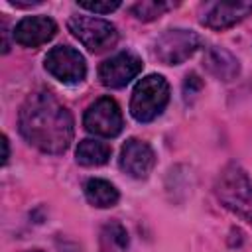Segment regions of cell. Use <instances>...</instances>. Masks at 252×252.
I'll use <instances>...</instances> for the list:
<instances>
[{
	"label": "cell",
	"mask_w": 252,
	"mask_h": 252,
	"mask_svg": "<svg viewBox=\"0 0 252 252\" xmlns=\"http://www.w3.org/2000/svg\"><path fill=\"white\" fill-rule=\"evenodd\" d=\"M20 134L45 154H63L73 142L71 112L47 91L32 93L18 116Z\"/></svg>",
	"instance_id": "1"
},
{
	"label": "cell",
	"mask_w": 252,
	"mask_h": 252,
	"mask_svg": "<svg viewBox=\"0 0 252 252\" xmlns=\"http://www.w3.org/2000/svg\"><path fill=\"white\" fill-rule=\"evenodd\" d=\"M215 189L219 201L226 209L252 224V181L242 167H238L236 163L226 165L220 171Z\"/></svg>",
	"instance_id": "2"
},
{
	"label": "cell",
	"mask_w": 252,
	"mask_h": 252,
	"mask_svg": "<svg viewBox=\"0 0 252 252\" xmlns=\"http://www.w3.org/2000/svg\"><path fill=\"white\" fill-rule=\"evenodd\" d=\"M169 102V85L161 75H148L132 91L130 114L138 122H152Z\"/></svg>",
	"instance_id": "3"
},
{
	"label": "cell",
	"mask_w": 252,
	"mask_h": 252,
	"mask_svg": "<svg viewBox=\"0 0 252 252\" xmlns=\"http://www.w3.org/2000/svg\"><path fill=\"white\" fill-rule=\"evenodd\" d=\"M67 28L93 53L112 47L118 39L116 26L110 24L108 20L94 18V16H71L67 22Z\"/></svg>",
	"instance_id": "4"
},
{
	"label": "cell",
	"mask_w": 252,
	"mask_h": 252,
	"mask_svg": "<svg viewBox=\"0 0 252 252\" xmlns=\"http://www.w3.org/2000/svg\"><path fill=\"white\" fill-rule=\"evenodd\" d=\"M201 47V37L193 30H167L154 43V55L163 65H181Z\"/></svg>",
	"instance_id": "5"
},
{
	"label": "cell",
	"mask_w": 252,
	"mask_h": 252,
	"mask_svg": "<svg viewBox=\"0 0 252 252\" xmlns=\"http://www.w3.org/2000/svg\"><path fill=\"white\" fill-rule=\"evenodd\" d=\"M83 126L87 132H91L94 136H102V138L118 136L124 126L118 102L110 96H100L85 110Z\"/></svg>",
	"instance_id": "6"
},
{
	"label": "cell",
	"mask_w": 252,
	"mask_h": 252,
	"mask_svg": "<svg viewBox=\"0 0 252 252\" xmlns=\"http://www.w3.org/2000/svg\"><path fill=\"white\" fill-rule=\"evenodd\" d=\"M45 71L65 85H77L87 77L85 57L71 45L53 47L43 59Z\"/></svg>",
	"instance_id": "7"
},
{
	"label": "cell",
	"mask_w": 252,
	"mask_h": 252,
	"mask_svg": "<svg viewBox=\"0 0 252 252\" xmlns=\"http://www.w3.org/2000/svg\"><path fill=\"white\" fill-rule=\"evenodd\" d=\"M142 59L132 51H120L112 55L110 59L102 61L98 67V79L104 87L120 89L126 87L140 71H142Z\"/></svg>",
	"instance_id": "8"
},
{
	"label": "cell",
	"mask_w": 252,
	"mask_h": 252,
	"mask_svg": "<svg viewBox=\"0 0 252 252\" xmlns=\"http://www.w3.org/2000/svg\"><path fill=\"white\" fill-rule=\"evenodd\" d=\"M118 165L130 177L144 179V177L150 175V171L156 165L154 150L150 148V144H146V142H142L138 138H130V140H126V144L120 150Z\"/></svg>",
	"instance_id": "9"
},
{
	"label": "cell",
	"mask_w": 252,
	"mask_h": 252,
	"mask_svg": "<svg viewBox=\"0 0 252 252\" xmlns=\"http://www.w3.org/2000/svg\"><path fill=\"white\" fill-rule=\"evenodd\" d=\"M14 41L24 47H39L57 33V24L47 16H28L14 28Z\"/></svg>",
	"instance_id": "10"
},
{
	"label": "cell",
	"mask_w": 252,
	"mask_h": 252,
	"mask_svg": "<svg viewBox=\"0 0 252 252\" xmlns=\"http://www.w3.org/2000/svg\"><path fill=\"white\" fill-rule=\"evenodd\" d=\"M252 12V2H215L203 14L201 22L211 30H226Z\"/></svg>",
	"instance_id": "11"
},
{
	"label": "cell",
	"mask_w": 252,
	"mask_h": 252,
	"mask_svg": "<svg viewBox=\"0 0 252 252\" xmlns=\"http://www.w3.org/2000/svg\"><path fill=\"white\" fill-rule=\"evenodd\" d=\"M205 67L220 81H232L240 73L238 59L222 47H209L205 53Z\"/></svg>",
	"instance_id": "12"
},
{
	"label": "cell",
	"mask_w": 252,
	"mask_h": 252,
	"mask_svg": "<svg viewBox=\"0 0 252 252\" xmlns=\"http://www.w3.org/2000/svg\"><path fill=\"white\" fill-rule=\"evenodd\" d=\"M85 197L91 205L98 207V209H106V207H114L120 199L118 189L100 177H93L85 183Z\"/></svg>",
	"instance_id": "13"
},
{
	"label": "cell",
	"mask_w": 252,
	"mask_h": 252,
	"mask_svg": "<svg viewBox=\"0 0 252 252\" xmlns=\"http://www.w3.org/2000/svg\"><path fill=\"white\" fill-rule=\"evenodd\" d=\"M110 146L100 142V140H93V138H85L79 142L77 146V152H75V158L81 165H87V167H94V165H104L108 159H110Z\"/></svg>",
	"instance_id": "14"
},
{
	"label": "cell",
	"mask_w": 252,
	"mask_h": 252,
	"mask_svg": "<svg viewBox=\"0 0 252 252\" xmlns=\"http://www.w3.org/2000/svg\"><path fill=\"white\" fill-rule=\"evenodd\" d=\"M165 10H167V4H163V2H154V0L138 2V4H134V6L130 8V12H132L138 20H142V22L156 20V18H159Z\"/></svg>",
	"instance_id": "15"
},
{
	"label": "cell",
	"mask_w": 252,
	"mask_h": 252,
	"mask_svg": "<svg viewBox=\"0 0 252 252\" xmlns=\"http://www.w3.org/2000/svg\"><path fill=\"white\" fill-rule=\"evenodd\" d=\"M81 8L89 10V12H94V14H110L114 12L116 8H120V2L118 0H106V2H79Z\"/></svg>",
	"instance_id": "16"
},
{
	"label": "cell",
	"mask_w": 252,
	"mask_h": 252,
	"mask_svg": "<svg viewBox=\"0 0 252 252\" xmlns=\"http://www.w3.org/2000/svg\"><path fill=\"white\" fill-rule=\"evenodd\" d=\"M201 87H203V81L199 79L197 73L187 75V77H185V83H183V94H185V98L195 96V94L201 91Z\"/></svg>",
	"instance_id": "17"
},
{
	"label": "cell",
	"mask_w": 252,
	"mask_h": 252,
	"mask_svg": "<svg viewBox=\"0 0 252 252\" xmlns=\"http://www.w3.org/2000/svg\"><path fill=\"white\" fill-rule=\"evenodd\" d=\"M2 148H4L2 163H8V158H10V146H8V138H6V136H2Z\"/></svg>",
	"instance_id": "18"
},
{
	"label": "cell",
	"mask_w": 252,
	"mask_h": 252,
	"mask_svg": "<svg viewBox=\"0 0 252 252\" xmlns=\"http://www.w3.org/2000/svg\"><path fill=\"white\" fill-rule=\"evenodd\" d=\"M28 252H41V250H28Z\"/></svg>",
	"instance_id": "19"
}]
</instances>
